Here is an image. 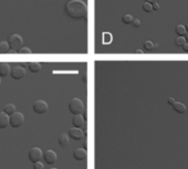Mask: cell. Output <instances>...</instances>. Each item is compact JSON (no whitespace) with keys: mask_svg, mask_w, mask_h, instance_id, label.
Segmentation results:
<instances>
[{"mask_svg":"<svg viewBox=\"0 0 188 169\" xmlns=\"http://www.w3.org/2000/svg\"><path fill=\"white\" fill-rule=\"evenodd\" d=\"M65 11L73 19H84L87 16V6L82 0H71L66 3Z\"/></svg>","mask_w":188,"mask_h":169,"instance_id":"6da1fadb","label":"cell"},{"mask_svg":"<svg viewBox=\"0 0 188 169\" xmlns=\"http://www.w3.org/2000/svg\"><path fill=\"white\" fill-rule=\"evenodd\" d=\"M69 111L71 112L73 115H79L82 114V112L84 111V104L78 97H74L70 101L69 103Z\"/></svg>","mask_w":188,"mask_h":169,"instance_id":"7a4b0ae2","label":"cell"},{"mask_svg":"<svg viewBox=\"0 0 188 169\" xmlns=\"http://www.w3.org/2000/svg\"><path fill=\"white\" fill-rule=\"evenodd\" d=\"M23 122H25V116H23V114L20 113V112H15V113L11 114L10 116H9V124H10V126L13 127V128L20 127L23 124Z\"/></svg>","mask_w":188,"mask_h":169,"instance_id":"3957f363","label":"cell"},{"mask_svg":"<svg viewBox=\"0 0 188 169\" xmlns=\"http://www.w3.org/2000/svg\"><path fill=\"white\" fill-rule=\"evenodd\" d=\"M9 47L10 49L15 51H19L22 47V43H23V40H22V37L18 33H13L9 37Z\"/></svg>","mask_w":188,"mask_h":169,"instance_id":"277c9868","label":"cell"},{"mask_svg":"<svg viewBox=\"0 0 188 169\" xmlns=\"http://www.w3.org/2000/svg\"><path fill=\"white\" fill-rule=\"evenodd\" d=\"M42 157H43V154H42V150L39 147H32L30 149V152H29V160L32 162L33 164L37 162H40Z\"/></svg>","mask_w":188,"mask_h":169,"instance_id":"5b68a950","label":"cell"},{"mask_svg":"<svg viewBox=\"0 0 188 169\" xmlns=\"http://www.w3.org/2000/svg\"><path fill=\"white\" fill-rule=\"evenodd\" d=\"M32 109H33V111H34V113L43 114V113H46V112L48 111L49 105H48V103H47V102L39 100V101H36L34 103H33Z\"/></svg>","mask_w":188,"mask_h":169,"instance_id":"8992f818","label":"cell"},{"mask_svg":"<svg viewBox=\"0 0 188 169\" xmlns=\"http://www.w3.org/2000/svg\"><path fill=\"white\" fill-rule=\"evenodd\" d=\"M10 74L15 80H20L25 75V70L22 66H15L13 69H11Z\"/></svg>","mask_w":188,"mask_h":169,"instance_id":"52a82bcc","label":"cell"},{"mask_svg":"<svg viewBox=\"0 0 188 169\" xmlns=\"http://www.w3.org/2000/svg\"><path fill=\"white\" fill-rule=\"evenodd\" d=\"M69 135L72 139H75V140H80L84 137V133L81 128H78V127H71L69 129Z\"/></svg>","mask_w":188,"mask_h":169,"instance_id":"ba28073f","label":"cell"},{"mask_svg":"<svg viewBox=\"0 0 188 169\" xmlns=\"http://www.w3.org/2000/svg\"><path fill=\"white\" fill-rule=\"evenodd\" d=\"M43 158H44V160H46L47 164L52 165V164H54V162H56V159H58V156H56V152H53V150L49 149V150H47V152L44 153Z\"/></svg>","mask_w":188,"mask_h":169,"instance_id":"9c48e42d","label":"cell"},{"mask_svg":"<svg viewBox=\"0 0 188 169\" xmlns=\"http://www.w3.org/2000/svg\"><path fill=\"white\" fill-rule=\"evenodd\" d=\"M73 157L76 160H84L87 157V152L85 148H76L73 153Z\"/></svg>","mask_w":188,"mask_h":169,"instance_id":"30bf717a","label":"cell"},{"mask_svg":"<svg viewBox=\"0 0 188 169\" xmlns=\"http://www.w3.org/2000/svg\"><path fill=\"white\" fill-rule=\"evenodd\" d=\"M72 123H73L74 127H78V128H81L85 124V119L82 116V114H79V115H74L73 119H72Z\"/></svg>","mask_w":188,"mask_h":169,"instance_id":"8fae6325","label":"cell"},{"mask_svg":"<svg viewBox=\"0 0 188 169\" xmlns=\"http://www.w3.org/2000/svg\"><path fill=\"white\" fill-rule=\"evenodd\" d=\"M11 72V68L8 63H1L0 64V78H6L9 75Z\"/></svg>","mask_w":188,"mask_h":169,"instance_id":"7c38bea8","label":"cell"},{"mask_svg":"<svg viewBox=\"0 0 188 169\" xmlns=\"http://www.w3.org/2000/svg\"><path fill=\"white\" fill-rule=\"evenodd\" d=\"M58 143L61 147H66L69 145V136L65 133H61L58 137Z\"/></svg>","mask_w":188,"mask_h":169,"instance_id":"4fadbf2b","label":"cell"},{"mask_svg":"<svg viewBox=\"0 0 188 169\" xmlns=\"http://www.w3.org/2000/svg\"><path fill=\"white\" fill-rule=\"evenodd\" d=\"M9 125V116L5 112H0V128H6Z\"/></svg>","mask_w":188,"mask_h":169,"instance_id":"5bb4252c","label":"cell"},{"mask_svg":"<svg viewBox=\"0 0 188 169\" xmlns=\"http://www.w3.org/2000/svg\"><path fill=\"white\" fill-rule=\"evenodd\" d=\"M173 107H174V109L177 112V113H181V114L185 113V112L187 111V107H186V105H185V104H183V103H181V102H175V104L173 105Z\"/></svg>","mask_w":188,"mask_h":169,"instance_id":"9a60e30c","label":"cell"},{"mask_svg":"<svg viewBox=\"0 0 188 169\" xmlns=\"http://www.w3.org/2000/svg\"><path fill=\"white\" fill-rule=\"evenodd\" d=\"M29 71L32 72V73H38L41 70V64L37 63V62H32V63H29Z\"/></svg>","mask_w":188,"mask_h":169,"instance_id":"2e32d148","label":"cell"},{"mask_svg":"<svg viewBox=\"0 0 188 169\" xmlns=\"http://www.w3.org/2000/svg\"><path fill=\"white\" fill-rule=\"evenodd\" d=\"M3 112L7 114L8 116H10L11 114H13L16 112V106L13 105V104H7V105L5 106V109H3Z\"/></svg>","mask_w":188,"mask_h":169,"instance_id":"e0dca14e","label":"cell"},{"mask_svg":"<svg viewBox=\"0 0 188 169\" xmlns=\"http://www.w3.org/2000/svg\"><path fill=\"white\" fill-rule=\"evenodd\" d=\"M176 33L178 34V37H185V34L187 33V30H186L185 25L178 24L177 27H176Z\"/></svg>","mask_w":188,"mask_h":169,"instance_id":"ac0fdd59","label":"cell"},{"mask_svg":"<svg viewBox=\"0 0 188 169\" xmlns=\"http://www.w3.org/2000/svg\"><path fill=\"white\" fill-rule=\"evenodd\" d=\"M10 47L7 41H0V53H7Z\"/></svg>","mask_w":188,"mask_h":169,"instance_id":"d6986e66","label":"cell"},{"mask_svg":"<svg viewBox=\"0 0 188 169\" xmlns=\"http://www.w3.org/2000/svg\"><path fill=\"white\" fill-rule=\"evenodd\" d=\"M186 43V39L185 37H177L175 40V44L177 47H183L184 44Z\"/></svg>","mask_w":188,"mask_h":169,"instance_id":"ffe728a7","label":"cell"},{"mask_svg":"<svg viewBox=\"0 0 188 169\" xmlns=\"http://www.w3.org/2000/svg\"><path fill=\"white\" fill-rule=\"evenodd\" d=\"M133 20H134L133 16H131V15H125V16H123V22H124V23H132Z\"/></svg>","mask_w":188,"mask_h":169,"instance_id":"44dd1931","label":"cell"},{"mask_svg":"<svg viewBox=\"0 0 188 169\" xmlns=\"http://www.w3.org/2000/svg\"><path fill=\"white\" fill-rule=\"evenodd\" d=\"M154 47H155V44H154L152 41H145L144 42V48L146 49V50H153Z\"/></svg>","mask_w":188,"mask_h":169,"instance_id":"7402d4cb","label":"cell"},{"mask_svg":"<svg viewBox=\"0 0 188 169\" xmlns=\"http://www.w3.org/2000/svg\"><path fill=\"white\" fill-rule=\"evenodd\" d=\"M143 9H144V10L146 11V12H152V11H153L152 3L144 2V3H143Z\"/></svg>","mask_w":188,"mask_h":169,"instance_id":"603a6c76","label":"cell"},{"mask_svg":"<svg viewBox=\"0 0 188 169\" xmlns=\"http://www.w3.org/2000/svg\"><path fill=\"white\" fill-rule=\"evenodd\" d=\"M33 169H44V166L41 162H37L33 164Z\"/></svg>","mask_w":188,"mask_h":169,"instance_id":"cb8c5ba5","label":"cell"},{"mask_svg":"<svg viewBox=\"0 0 188 169\" xmlns=\"http://www.w3.org/2000/svg\"><path fill=\"white\" fill-rule=\"evenodd\" d=\"M132 23H133V25H134L135 28H138V27H140V25L142 24V22H141L140 19H134Z\"/></svg>","mask_w":188,"mask_h":169,"instance_id":"d4e9b609","label":"cell"},{"mask_svg":"<svg viewBox=\"0 0 188 169\" xmlns=\"http://www.w3.org/2000/svg\"><path fill=\"white\" fill-rule=\"evenodd\" d=\"M19 53H28V54H30L31 50L29 48H21L20 50H19Z\"/></svg>","mask_w":188,"mask_h":169,"instance_id":"484cf974","label":"cell"},{"mask_svg":"<svg viewBox=\"0 0 188 169\" xmlns=\"http://www.w3.org/2000/svg\"><path fill=\"white\" fill-rule=\"evenodd\" d=\"M152 8H153V11H157L159 9V5L157 2H154L152 3Z\"/></svg>","mask_w":188,"mask_h":169,"instance_id":"4316f807","label":"cell"},{"mask_svg":"<svg viewBox=\"0 0 188 169\" xmlns=\"http://www.w3.org/2000/svg\"><path fill=\"white\" fill-rule=\"evenodd\" d=\"M167 103L169 104V105H172V106H173L174 104H175V100H174L173 97H169V99L167 100Z\"/></svg>","mask_w":188,"mask_h":169,"instance_id":"83f0119b","label":"cell"},{"mask_svg":"<svg viewBox=\"0 0 188 169\" xmlns=\"http://www.w3.org/2000/svg\"><path fill=\"white\" fill-rule=\"evenodd\" d=\"M183 49H184V51H185V52H188V43L187 42H186L185 44L183 46Z\"/></svg>","mask_w":188,"mask_h":169,"instance_id":"f1b7e54d","label":"cell"},{"mask_svg":"<svg viewBox=\"0 0 188 169\" xmlns=\"http://www.w3.org/2000/svg\"><path fill=\"white\" fill-rule=\"evenodd\" d=\"M135 53H140V54H143V50H141V49H137V50H135Z\"/></svg>","mask_w":188,"mask_h":169,"instance_id":"f546056e","label":"cell"},{"mask_svg":"<svg viewBox=\"0 0 188 169\" xmlns=\"http://www.w3.org/2000/svg\"><path fill=\"white\" fill-rule=\"evenodd\" d=\"M146 2H148V3H154V2H157V0H146Z\"/></svg>","mask_w":188,"mask_h":169,"instance_id":"4dcf8cb0","label":"cell"},{"mask_svg":"<svg viewBox=\"0 0 188 169\" xmlns=\"http://www.w3.org/2000/svg\"><path fill=\"white\" fill-rule=\"evenodd\" d=\"M8 52H9V53H12V54H13V53H16V52H17V51L12 50V49H9V51H8Z\"/></svg>","mask_w":188,"mask_h":169,"instance_id":"1f68e13d","label":"cell"},{"mask_svg":"<svg viewBox=\"0 0 188 169\" xmlns=\"http://www.w3.org/2000/svg\"><path fill=\"white\" fill-rule=\"evenodd\" d=\"M185 39H186V41H187V42H188V32L185 34Z\"/></svg>","mask_w":188,"mask_h":169,"instance_id":"d6a6232c","label":"cell"},{"mask_svg":"<svg viewBox=\"0 0 188 169\" xmlns=\"http://www.w3.org/2000/svg\"><path fill=\"white\" fill-rule=\"evenodd\" d=\"M185 28H186V30H188V23H187V24L185 25Z\"/></svg>","mask_w":188,"mask_h":169,"instance_id":"836d02e7","label":"cell"},{"mask_svg":"<svg viewBox=\"0 0 188 169\" xmlns=\"http://www.w3.org/2000/svg\"><path fill=\"white\" fill-rule=\"evenodd\" d=\"M0 85H1V78H0Z\"/></svg>","mask_w":188,"mask_h":169,"instance_id":"e575fe53","label":"cell"},{"mask_svg":"<svg viewBox=\"0 0 188 169\" xmlns=\"http://www.w3.org/2000/svg\"><path fill=\"white\" fill-rule=\"evenodd\" d=\"M50 169H58V168H50Z\"/></svg>","mask_w":188,"mask_h":169,"instance_id":"d590c367","label":"cell"}]
</instances>
